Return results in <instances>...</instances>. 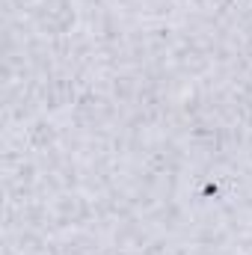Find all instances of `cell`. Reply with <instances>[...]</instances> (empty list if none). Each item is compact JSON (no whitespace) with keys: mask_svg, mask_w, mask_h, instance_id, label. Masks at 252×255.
Returning <instances> with one entry per match:
<instances>
[]
</instances>
